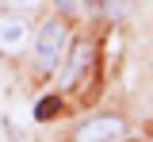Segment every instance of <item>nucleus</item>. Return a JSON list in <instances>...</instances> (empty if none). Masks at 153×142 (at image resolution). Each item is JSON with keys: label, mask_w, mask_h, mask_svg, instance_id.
<instances>
[{"label": "nucleus", "mask_w": 153, "mask_h": 142, "mask_svg": "<svg viewBox=\"0 0 153 142\" xmlns=\"http://www.w3.org/2000/svg\"><path fill=\"white\" fill-rule=\"evenodd\" d=\"M8 12H38L42 8V0H0Z\"/></svg>", "instance_id": "obj_7"}, {"label": "nucleus", "mask_w": 153, "mask_h": 142, "mask_svg": "<svg viewBox=\"0 0 153 142\" xmlns=\"http://www.w3.org/2000/svg\"><path fill=\"white\" fill-rule=\"evenodd\" d=\"M92 69V46L88 42H76L69 50V61H65V73H61V88H76V84L88 77Z\"/></svg>", "instance_id": "obj_3"}, {"label": "nucleus", "mask_w": 153, "mask_h": 142, "mask_svg": "<svg viewBox=\"0 0 153 142\" xmlns=\"http://www.w3.org/2000/svg\"><path fill=\"white\" fill-rule=\"evenodd\" d=\"M126 135V123L119 119V115H96V119L80 123L76 127V142H119Z\"/></svg>", "instance_id": "obj_2"}, {"label": "nucleus", "mask_w": 153, "mask_h": 142, "mask_svg": "<svg viewBox=\"0 0 153 142\" xmlns=\"http://www.w3.org/2000/svg\"><path fill=\"white\" fill-rule=\"evenodd\" d=\"M54 4H57V12H61V16H76V12L84 8V0H54Z\"/></svg>", "instance_id": "obj_8"}, {"label": "nucleus", "mask_w": 153, "mask_h": 142, "mask_svg": "<svg viewBox=\"0 0 153 142\" xmlns=\"http://www.w3.org/2000/svg\"><path fill=\"white\" fill-rule=\"evenodd\" d=\"M57 104H61L57 96H42V100L35 104V119H54V115H57Z\"/></svg>", "instance_id": "obj_6"}, {"label": "nucleus", "mask_w": 153, "mask_h": 142, "mask_svg": "<svg viewBox=\"0 0 153 142\" xmlns=\"http://www.w3.org/2000/svg\"><path fill=\"white\" fill-rule=\"evenodd\" d=\"M27 39H31V31L19 16H0V54H19Z\"/></svg>", "instance_id": "obj_4"}, {"label": "nucleus", "mask_w": 153, "mask_h": 142, "mask_svg": "<svg viewBox=\"0 0 153 142\" xmlns=\"http://www.w3.org/2000/svg\"><path fill=\"white\" fill-rule=\"evenodd\" d=\"M84 8L92 12V16H123V0H84Z\"/></svg>", "instance_id": "obj_5"}, {"label": "nucleus", "mask_w": 153, "mask_h": 142, "mask_svg": "<svg viewBox=\"0 0 153 142\" xmlns=\"http://www.w3.org/2000/svg\"><path fill=\"white\" fill-rule=\"evenodd\" d=\"M65 46H69V27H65V19H46L42 27H38V39H35L38 69H42V73H54L57 65H61Z\"/></svg>", "instance_id": "obj_1"}]
</instances>
